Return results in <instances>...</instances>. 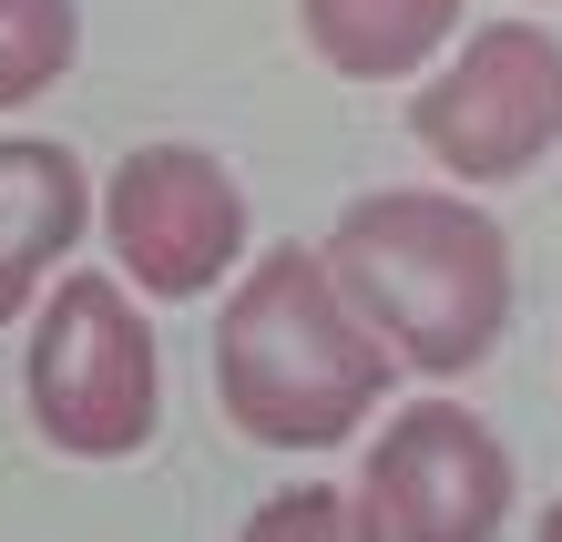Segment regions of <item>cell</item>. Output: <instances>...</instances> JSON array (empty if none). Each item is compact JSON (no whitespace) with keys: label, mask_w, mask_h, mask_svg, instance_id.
I'll list each match as a JSON object with an SVG mask.
<instances>
[{"label":"cell","mask_w":562,"mask_h":542,"mask_svg":"<svg viewBox=\"0 0 562 542\" xmlns=\"http://www.w3.org/2000/svg\"><path fill=\"white\" fill-rule=\"evenodd\" d=\"M327 287L419 379H460L512 328V235L450 185H379L327 225Z\"/></svg>","instance_id":"6da1fadb"},{"label":"cell","mask_w":562,"mask_h":542,"mask_svg":"<svg viewBox=\"0 0 562 542\" xmlns=\"http://www.w3.org/2000/svg\"><path fill=\"white\" fill-rule=\"evenodd\" d=\"M400 358L327 287L317 246H267L215 308V399L256 451H338L379 420Z\"/></svg>","instance_id":"7a4b0ae2"},{"label":"cell","mask_w":562,"mask_h":542,"mask_svg":"<svg viewBox=\"0 0 562 542\" xmlns=\"http://www.w3.org/2000/svg\"><path fill=\"white\" fill-rule=\"evenodd\" d=\"M21 410L52 451L72 461H134L164 420V349L154 318L113 277H52L31 308V358H21Z\"/></svg>","instance_id":"3957f363"},{"label":"cell","mask_w":562,"mask_h":542,"mask_svg":"<svg viewBox=\"0 0 562 542\" xmlns=\"http://www.w3.org/2000/svg\"><path fill=\"white\" fill-rule=\"evenodd\" d=\"M409 144L460 185H512L562 144V42L542 21H481L460 31L440 73L409 92Z\"/></svg>","instance_id":"277c9868"},{"label":"cell","mask_w":562,"mask_h":542,"mask_svg":"<svg viewBox=\"0 0 562 542\" xmlns=\"http://www.w3.org/2000/svg\"><path fill=\"white\" fill-rule=\"evenodd\" d=\"M358 532L369 542H502L512 522V451L471 399L419 389L379 420L369 461H358Z\"/></svg>","instance_id":"5b68a950"},{"label":"cell","mask_w":562,"mask_h":542,"mask_svg":"<svg viewBox=\"0 0 562 542\" xmlns=\"http://www.w3.org/2000/svg\"><path fill=\"white\" fill-rule=\"evenodd\" d=\"M92 225L144 297H205L246 256V185L205 144H134L92 195Z\"/></svg>","instance_id":"8992f818"},{"label":"cell","mask_w":562,"mask_h":542,"mask_svg":"<svg viewBox=\"0 0 562 542\" xmlns=\"http://www.w3.org/2000/svg\"><path fill=\"white\" fill-rule=\"evenodd\" d=\"M82 225H92L82 154L52 144V133H0V328L21 308H42L52 266L72 256Z\"/></svg>","instance_id":"52a82bcc"},{"label":"cell","mask_w":562,"mask_h":542,"mask_svg":"<svg viewBox=\"0 0 562 542\" xmlns=\"http://www.w3.org/2000/svg\"><path fill=\"white\" fill-rule=\"evenodd\" d=\"M296 31H307V52L327 62V73L400 82V73L450 52L460 0H296Z\"/></svg>","instance_id":"ba28073f"},{"label":"cell","mask_w":562,"mask_h":542,"mask_svg":"<svg viewBox=\"0 0 562 542\" xmlns=\"http://www.w3.org/2000/svg\"><path fill=\"white\" fill-rule=\"evenodd\" d=\"M82 52V11L72 0H0V113L42 103Z\"/></svg>","instance_id":"9c48e42d"},{"label":"cell","mask_w":562,"mask_h":542,"mask_svg":"<svg viewBox=\"0 0 562 542\" xmlns=\"http://www.w3.org/2000/svg\"><path fill=\"white\" fill-rule=\"evenodd\" d=\"M236 542H369V532H358L348 482H286V491H267V501L246 512Z\"/></svg>","instance_id":"30bf717a"},{"label":"cell","mask_w":562,"mask_h":542,"mask_svg":"<svg viewBox=\"0 0 562 542\" xmlns=\"http://www.w3.org/2000/svg\"><path fill=\"white\" fill-rule=\"evenodd\" d=\"M532 542H562V501H552V512H542V532H532Z\"/></svg>","instance_id":"8fae6325"}]
</instances>
